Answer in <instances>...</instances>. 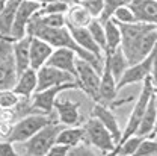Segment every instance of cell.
<instances>
[{
	"mask_svg": "<svg viewBox=\"0 0 157 156\" xmlns=\"http://www.w3.org/2000/svg\"><path fill=\"white\" fill-rule=\"evenodd\" d=\"M53 121H59L58 118H55V112L53 114H29V115H24L14 123L12 132L9 135V141L24 142L30 137H33L38 130H41L44 126H47Z\"/></svg>",
	"mask_w": 157,
	"mask_h": 156,
	"instance_id": "cell-1",
	"label": "cell"
},
{
	"mask_svg": "<svg viewBox=\"0 0 157 156\" xmlns=\"http://www.w3.org/2000/svg\"><path fill=\"white\" fill-rule=\"evenodd\" d=\"M36 71H38V86H36V91L76 80V78L73 74H70L68 71L59 70L56 67H52V65H47V64L42 65L41 68H38Z\"/></svg>",
	"mask_w": 157,
	"mask_h": 156,
	"instance_id": "cell-11",
	"label": "cell"
},
{
	"mask_svg": "<svg viewBox=\"0 0 157 156\" xmlns=\"http://www.w3.org/2000/svg\"><path fill=\"white\" fill-rule=\"evenodd\" d=\"M150 137H151V138L156 137V138H157V123H156V126H154V129H153V132L150 134Z\"/></svg>",
	"mask_w": 157,
	"mask_h": 156,
	"instance_id": "cell-40",
	"label": "cell"
},
{
	"mask_svg": "<svg viewBox=\"0 0 157 156\" xmlns=\"http://www.w3.org/2000/svg\"><path fill=\"white\" fill-rule=\"evenodd\" d=\"M104 35H106V50H115L121 47V29L113 18L106 20L104 23ZM104 50V52H106Z\"/></svg>",
	"mask_w": 157,
	"mask_h": 156,
	"instance_id": "cell-24",
	"label": "cell"
},
{
	"mask_svg": "<svg viewBox=\"0 0 157 156\" xmlns=\"http://www.w3.org/2000/svg\"><path fill=\"white\" fill-rule=\"evenodd\" d=\"M142 83H144L142 91H140V94H139V97H137V100H136V105H135V108H133V111H132V114H130V118H128L127 126H125V130L122 132V137L119 139V142L136 134L137 127H139V124H140V120H142L145 111H147V106H148V103H150V98L153 97V94H154V85H153L151 76H148ZM119 142H118V144H119Z\"/></svg>",
	"mask_w": 157,
	"mask_h": 156,
	"instance_id": "cell-6",
	"label": "cell"
},
{
	"mask_svg": "<svg viewBox=\"0 0 157 156\" xmlns=\"http://www.w3.org/2000/svg\"><path fill=\"white\" fill-rule=\"evenodd\" d=\"M82 127L85 130V142H88L89 146H94L95 149L100 150V153L107 155L115 150L117 142L112 137V134L104 127V124L98 118L91 117L89 120L85 121Z\"/></svg>",
	"mask_w": 157,
	"mask_h": 156,
	"instance_id": "cell-3",
	"label": "cell"
},
{
	"mask_svg": "<svg viewBox=\"0 0 157 156\" xmlns=\"http://www.w3.org/2000/svg\"><path fill=\"white\" fill-rule=\"evenodd\" d=\"M12 126H14V123L0 120V139H9V135L12 132Z\"/></svg>",
	"mask_w": 157,
	"mask_h": 156,
	"instance_id": "cell-37",
	"label": "cell"
},
{
	"mask_svg": "<svg viewBox=\"0 0 157 156\" xmlns=\"http://www.w3.org/2000/svg\"><path fill=\"white\" fill-rule=\"evenodd\" d=\"M56 142L74 147V146H77L80 142H85V130L80 126H65L59 132Z\"/></svg>",
	"mask_w": 157,
	"mask_h": 156,
	"instance_id": "cell-23",
	"label": "cell"
},
{
	"mask_svg": "<svg viewBox=\"0 0 157 156\" xmlns=\"http://www.w3.org/2000/svg\"><path fill=\"white\" fill-rule=\"evenodd\" d=\"M30 41H32V37L26 35L12 42V52H14V58L17 64L18 76L30 67Z\"/></svg>",
	"mask_w": 157,
	"mask_h": 156,
	"instance_id": "cell-17",
	"label": "cell"
},
{
	"mask_svg": "<svg viewBox=\"0 0 157 156\" xmlns=\"http://www.w3.org/2000/svg\"><path fill=\"white\" fill-rule=\"evenodd\" d=\"M112 18L115 20V21H118V23H135V21H137L135 12L132 11V8L128 5H124V6L117 8L115 12H113V15H112Z\"/></svg>",
	"mask_w": 157,
	"mask_h": 156,
	"instance_id": "cell-31",
	"label": "cell"
},
{
	"mask_svg": "<svg viewBox=\"0 0 157 156\" xmlns=\"http://www.w3.org/2000/svg\"><path fill=\"white\" fill-rule=\"evenodd\" d=\"M132 0H103V12L101 15L98 17V20L101 23H104L106 20L112 18L115 9L119 6H124V5H130Z\"/></svg>",
	"mask_w": 157,
	"mask_h": 156,
	"instance_id": "cell-28",
	"label": "cell"
},
{
	"mask_svg": "<svg viewBox=\"0 0 157 156\" xmlns=\"http://www.w3.org/2000/svg\"><path fill=\"white\" fill-rule=\"evenodd\" d=\"M157 44V27H153L147 32H144L139 38H136L133 42L122 46V52L125 55V58L128 61L130 65L140 62L142 59H145L156 47Z\"/></svg>",
	"mask_w": 157,
	"mask_h": 156,
	"instance_id": "cell-8",
	"label": "cell"
},
{
	"mask_svg": "<svg viewBox=\"0 0 157 156\" xmlns=\"http://www.w3.org/2000/svg\"><path fill=\"white\" fill-rule=\"evenodd\" d=\"M2 38H5V37H3V35H2V34H0V39H2ZM8 38H9V37H8Z\"/></svg>",
	"mask_w": 157,
	"mask_h": 156,
	"instance_id": "cell-42",
	"label": "cell"
},
{
	"mask_svg": "<svg viewBox=\"0 0 157 156\" xmlns=\"http://www.w3.org/2000/svg\"><path fill=\"white\" fill-rule=\"evenodd\" d=\"M137 21L157 26V0H132L130 5Z\"/></svg>",
	"mask_w": 157,
	"mask_h": 156,
	"instance_id": "cell-16",
	"label": "cell"
},
{
	"mask_svg": "<svg viewBox=\"0 0 157 156\" xmlns=\"http://www.w3.org/2000/svg\"><path fill=\"white\" fill-rule=\"evenodd\" d=\"M65 127L60 121H53L47 126H44L38 130L33 137H30L27 141H24V153L29 156H45L52 146L56 142L59 132Z\"/></svg>",
	"mask_w": 157,
	"mask_h": 156,
	"instance_id": "cell-2",
	"label": "cell"
},
{
	"mask_svg": "<svg viewBox=\"0 0 157 156\" xmlns=\"http://www.w3.org/2000/svg\"><path fill=\"white\" fill-rule=\"evenodd\" d=\"M67 27L70 29V32H71L74 41L77 42L83 50L92 53L94 56H97V58H100V59H104V52L100 49V46L94 41L91 32H89V29H88L86 26H74V24H71V23L67 21Z\"/></svg>",
	"mask_w": 157,
	"mask_h": 156,
	"instance_id": "cell-13",
	"label": "cell"
},
{
	"mask_svg": "<svg viewBox=\"0 0 157 156\" xmlns=\"http://www.w3.org/2000/svg\"><path fill=\"white\" fill-rule=\"evenodd\" d=\"M76 61H77V53L71 49L67 47H58L56 50H53V53L50 55V58L47 59V65L56 67L59 70L68 71L70 74H73L74 78L77 76V70H76Z\"/></svg>",
	"mask_w": 157,
	"mask_h": 156,
	"instance_id": "cell-12",
	"label": "cell"
},
{
	"mask_svg": "<svg viewBox=\"0 0 157 156\" xmlns=\"http://www.w3.org/2000/svg\"><path fill=\"white\" fill-rule=\"evenodd\" d=\"M14 38L0 39V90H11L15 86L18 71H17V64L12 52V42Z\"/></svg>",
	"mask_w": 157,
	"mask_h": 156,
	"instance_id": "cell-4",
	"label": "cell"
},
{
	"mask_svg": "<svg viewBox=\"0 0 157 156\" xmlns=\"http://www.w3.org/2000/svg\"><path fill=\"white\" fill-rule=\"evenodd\" d=\"M5 3H6V0H0V11L3 9V6H5Z\"/></svg>",
	"mask_w": 157,
	"mask_h": 156,
	"instance_id": "cell-41",
	"label": "cell"
},
{
	"mask_svg": "<svg viewBox=\"0 0 157 156\" xmlns=\"http://www.w3.org/2000/svg\"><path fill=\"white\" fill-rule=\"evenodd\" d=\"M53 50L55 49L47 41L32 37V41H30V67L38 70L42 65H45L47 59L50 58Z\"/></svg>",
	"mask_w": 157,
	"mask_h": 156,
	"instance_id": "cell-18",
	"label": "cell"
},
{
	"mask_svg": "<svg viewBox=\"0 0 157 156\" xmlns=\"http://www.w3.org/2000/svg\"><path fill=\"white\" fill-rule=\"evenodd\" d=\"M0 111H2V106H0Z\"/></svg>",
	"mask_w": 157,
	"mask_h": 156,
	"instance_id": "cell-43",
	"label": "cell"
},
{
	"mask_svg": "<svg viewBox=\"0 0 157 156\" xmlns=\"http://www.w3.org/2000/svg\"><path fill=\"white\" fill-rule=\"evenodd\" d=\"M70 5L63 2H50V3H42L39 14H67Z\"/></svg>",
	"mask_w": 157,
	"mask_h": 156,
	"instance_id": "cell-33",
	"label": "cell"
},
{
	"mask_svg": "<svg viewBox=\"0 0 157 156\" xmlns=\"http://www.w3.org/2000/svg\"><path fill=\"white\" fill-rule=\"evenodd\" d=\"M41 3H50V2H63V3H68V5H74V3H78L80 0H38Z\"/></svg>",
	"mask_w": 157,
	"mask_h": 156,
	"instance_id": "cell-39",
	"label": "cell"
},
{
	"mask_svg": "<svg viewBox=\"0 0 157 156\" xmlns=\"http://www.w3.org/2000/svg\"><path fill=\"white\" fill-rule=\"evenodd\" d=\"M88 29H89V32H91V35H92V38L94 41L97 42L98 46H100V49L104 52L106 50V35H104V24L100 21L98 18H92L91 20V23L86 26Z\"/></svg>",
	"mask_w": 157,
	"mask_h": 156,
	"instance_id": "cell-27",
	"label": "cell"
},
{
	"mask_svg": "<svg viewBox=\"0 0 157 156\" xmlns=\"http://www.w3.org/2000/svg\"><path fill=\"white\" fill-rule=\"evenodd\" d=\"M70 146H65V144H59V142H55L53 146H52V149L48 150V153L47 155L50 156H67L70 153Z\"/></svg>",
	"mask_w": 157,
	"mask_h": 156,
	"instance_id": "cell-36",
	"label": "cell"
},
{
	"mask_svg": "<svg viewBox=\"0 0 157 156\" xmlns=\"http://www.w3.org/2000/svg\"><path fill=\"white\" fill-rule=\"evenodd\" d=\"M17 155L14 149V142L9 139H0V156H14Z\"/></svg>",
	"mask_w": 157,
	"mask_h": 156,
	"instance_id": "cell-35",
	"label": "cell"
},
{
	"mask_svg": "<svg viewBox=\"0 0 157 156\" xmlns=\"http://www.w3.org/2000/svg\"><path fill=\"white\" fill-rule=\"evenodd\" d=\"M21 0H6L3 9L0 11V34L11 38V29Z\"/></svg>",
	"mask_w": 157,
	"mask_h": 156,
	"instance_id": "cell-22",
	"label": "cell"
},
{
	"mask_svg": "<svg viewBox=\"0 0 157 156\" xmlns=\"http://www.w3.org/2000/svg\"><path fill=\"white\" fill-rule=\"evenodd\" d=\"M92 117L98 118L104 127L112 134V137L115 139V142H119V139L122 137V132L119 129V124H118V120L115 117V114L112 112V108L104 105V103H100V102H95V106L92 109Z\"/></svg>",
	"mask_w": 157,
	"mask_h": 156,
	"instance_id": "cell-15",
	"label": "cell"
},
{
	"mask_svg": "<svg viewBox=\"0 0 157 156\" xmlns=\"http://www.w3.org/2000/svg\"><path fill=\"white\" fill-rule=\"evenodd\" d=\"M38 86V71L32 67L24 70L17 79V83L14 86V91L20 97H30Z\"/></svg>",
	"mask_w": 157,
	"mask_h": 156,
	"instance_id": "cell-19",
	"label": "cell"
},
{
	"mask_svg": "<svg viewBox=\"0 0 157 156\" xmlns=\"http://www.w3.org/2000/svg\"><path fill=\"white\" fill-rule=\"evenodd\" d=\"M65 15H67V21L74 26H88L91 23V20L94 18L89 14V11L85 6H82L80 3H74L71 8H68Z\"/></svg>",
	"mask_w": 157,
	"mask_h": 156,
	"instance_id": "cell-25",
	"label": "cell"
},
{
	"mask_svg": "<svg viewBox=\"0 0 157 156\" xmlns=\"http://www.w3.org/2000/svg\"><path fill=\"white\" fill-rule=\"evenodd\" d=\"M41 2L38 0H21L15 18H14V24L11 29V38L20 39L23 37H26V30H27V24L30 18L41 9Z\"/></svg>",
	"mask_w": 157,
	"mask_h": 156,
	"instance_id": "cell-10",
	"label": "cell"
},
{
	"mask_svg": "<svg viewBox=\"0 0 157 156\" xmlns=\"http://www.w3.org/2000/svg\"><path fill=\"white\" fill-rule=\"evenodd\" d=\"M80 88L77 80L73 82H67V83H60L55 85L41 91H35L30 97V105L35 109V112L38 114H53L55 112V102L58 96L62 91H68V90H77Z\"/></svg>",
	"mask_w": 157,
	"mask_h": 156,
	"instance_id": "cell-5",
	"label": "cell"
},
{
	"mask_svg": "<svg viewBox=\"0 0 157 156\" xmlns=\"http://www.w3.org/2000/svg\"><path fill=\"white\" fill-rule=\"evenodd\" d=\"M39 14V11H38ZM41 23L44 26H50V27H62L67 24V15L65 14H39Z\"/></svg>",
	"mask_w": 157,
	"mask_h": 156,
	"instance_id": "cell-32",
	"label": "cell"
},
{
	"mask_svg": "<svg viewBox=\"0 0 157 156\" xmlns=\"http://www.w3.org/2000/svg\"><path fill=\"white\" fill-rule=\"evenodd\" d=\"M157 123V103H156V88H154V94L150 98V103L147 106V111L144 114V117L140 120V124L136 130V135L142 137H150V134L153 132L154 126Z\"/></svg>",
	"mask_w": 157,
	"mask_h": 156,
	"instance_id": "cell-21",
	"label": "cell"
},
{
	"mask_svg": "<svg viewBox=\"0 0 157 156\" xmlns=\"http://www.w3.org/2000/svg\"><path fill=\"white\" fill-rule=\"evenodd\" d=\"M157 55V44L156 47L153 49V52L147 56L145 59H142L140 62H136L133 65H128L127 70L124 71V74L121 76V79L118 80V91L128 86V85H133V83H142L145 79L151 74V68H153V62L154 58Z\"/></svg>",
	"mask_w": 157,
	"mask_h": 156,
	"instance_id": "cell-9",
	"label": "cell"
},
{
	"mask_svg": "<svg viewBox=\"0 0 157 156\" xmlns=\"http://www.w3.org/2000/svg\"><path fill=\"white\" fill-rule=\"evenodd\" d=\"M136 156H157V139L145 137L137 147Z\"/></svg>",
	"mask_w": 157,
	"mask_h": 156,
	"instance_id": "cell-29",
	"label": "cell"
},
{
	"mask_svg": "<svg viewBox=\"0 0 157 156\" xmlns=\"http://www.w3.org/2000/svg\"><path fill=\"white\" fill-rule=\"evenodd\" d=\"M76 70H77V76L76 80L80 85V90L89 96L94 102H100V82H101V74L94 68L92 64H89L88 61L78 58L76 61Z\"/></svg>",
	"mask_w": 157,
	"mask_h": 156,
	"instance_id": "cell-7",
	"label": "cell"
},
{
	"mask_svg": "<svg viewBox=\"0 0 157 156\" xmlns=\"http://www.w3.org/2000/svg\"><path fill=\"white\" fill-rule=\"evenodd\" d=\"M145 137H142V135H132V137H128L127 139H124V141H121L119 144L115 146V150L112 152L113 155H136V150L137 147H139V144L142 142V139Z\"/></svg>",
	"mask_w": 157,
	"mask_h": 156,
	"instance_id": "cell-26",
	"label": "cell"
},
{
	"mask_svg": "<svg viewBox=\"0 0 157 156\" xmlns=\"http://www.w3.org/2000/svg\"><path fill=\"white\" fill-rule=\"evenodd\" d=\"M78 108H80L78 102H73L68 98H63V100L56 98V102H55V112L58 115V120L65 126H78L80 124L82 117H80Z\"/></svg>",
	"mask_w": 157,
	"mask_h": 156,
	"instance_id": "cell-14",
	"label": "cell"
},
{
	"mask_svg": "<svg viewBox=\"0 0 157 156\" xmlns=\"http://www.w3.org/2000/svg\"><path fill=\"white\" fill-rule=\"evenodd\" d=\"M151 80H153V85H154V88H156L157 91V55L156 58H154V62H153V68H151Z\"/></svg>",
	"mask_w": 157,
	"mask_h": 156,
	"instance_id": "cell-38",
	"label": "cell"
},
{
	"mask_svg": "<svg viewBox=\"0 0 157 156\" xmlns=\"http://www.w3.org/2000/svg\"><path fill=\"white\" fill-rule=\"evenodd\" d=\"M20 96L14 91V88L11 90H0V106L3 109L6 108H15L20 102Z\"/></svg>",
	"mask_w": 157,
	"mask_h": 156,
	"instance_id": "cell-30",
	"label": "cell"
},
{
	"mask_svg": "<svg viewBox=\"0 0 157 156\" xmlns=\"http://www.w3.org/2000/svg\"><path fill=\"white\" fill-rule=\"evenodd\" d=\"M78 3L85 6L94 18H98L103 12V0H80Z\"/></svg>",
	"mask_w": 157,
	"mask_h": 156,
	"instance_id": "cell-34",
	"label": "cell"
},
{
	"mask_svg": "<svg viewBox=\"0 0 157 156\" xmlns=\"http://www.w3.org/2000/svg\"><path fill=\"white\" fill-rule=\"evenodd\" d=\"M104 61L109 64L110 71H112L113 78L117 79V85H118V80L121 79L124 71L127 70V67L130 65L127 58H125V55H124V52H122V49L118 47L115 50H106L104 52Z\"/></svg>",
	"mask_w": 157,
	"mask_h": 156,
	"instance_id": "cell-20",
	"label": "cell"
}]
</instances>
